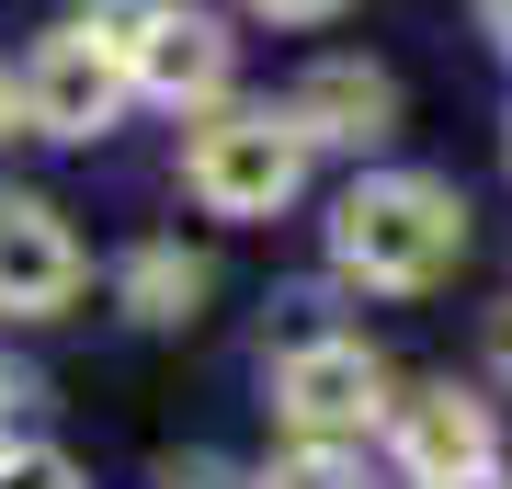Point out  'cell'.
<instances>
[{"instance_id": "obj_1", "label": "cell", "mask_w": 512, "mask_h": 489, "mask_svg": "<svg viewBox=\"0 0 512 489\" xmlns=\"http://www.w3.org/2000/svg\"><path fill=\"white\" fill-rule=\"evenodd\" d=\"M330 251H342V273L410 296V285H433V273H456L467 205H456V182H433V171H376V182H353V194H342Z\"/></svg>"}, {"instance_id": "obj_2", "label": "cell", "mask_w": 512, "mask_h": 489, "mask_svg": "<svg viewBox=\"0 0 512 489\" xmlns=\"http://www.w3.org/2000/svg\"><path fill=\"white\" fill-rule=\"evenodd\" d=\"M183 182L217 205V217H274L296 182H308V137H296V114H274V103L205 114L194 148H183Z\"/></svg>"}, {"instance_id": "obj_3", "label": "cell", "mask_w": 512, "mask_h": 489, "mask_svg": "<svg viewBox=\"0 0 512 489\" xmlns=\"http://www.w3.org/2000/svg\"><path fill=\"white\" fill-rule=\"evenodd\" d=\"M274 410H285L308 444H353V433L387 410V364H376L365 342H308V353L274 364Z\"/></svg>"}, {"instance_id": "obj_4", "label": "cell", "mask_w": 512, "mask_h": 489, "mask_svg": "<svg viewBox=\"0 0 512 489\" xmlns=\"http://www.w3.org/2000/svg\"><path fill=\"white\" fill-rule=\"evenodd\" d=\"M126 91H137V80H126V57H114V46H92V35L69 23V35H46V46H35V69H23V91H12V103L35 114L46 137H103Z\"/></svg>"}, {"instance_id": "obj_5", "label": "cell", "mask_w": 512, "mask_h": 489, "mask_svg": "<svg viewBox=\"0 0 512 489\" xmlns=\"http://www.w3.org/2000/svg\"><path fill=\"white\" fill-rule=\"evenodd\" d=\"M80 285V239L46 194H0V319H46Z\"/></svg>"}, {"instance_id": "obj_6", "label": "cell", "mask_w": 512, "mask_h": 489, "mask_svg": "<svg viewBox=\"0 0 512 489\" xmlns=\"http://www.w3.org/2000/svg\"><path fill=\"white\" fill-rule=\"evenodd\" d=\"M296 137L308 148H376L387 114H399V91H387V69H365V57H319L308 80H296Z\"/></svg>"}, {"instance_id": "obj_7", "label": "cell", "mask_w": 512, "mask_h": 489, "mask_svg": "<svg viewBox=\"0 0 512 489\" xmlns=\"http://www.w3.org/2000/svg\"><path fill=\"white\" fill-rule=\"evenodd\" d=\"M399 455H410L421 489L478 478V467H490V410H478L467 387H410V399H399Z\"/></svg>"}, {"instance_id": "obj_8", "label": "cell", "mask_w": 512, "mask_h": 489, "mask_svg": "<svg viewBox=\"0 0 512 489\" xmlns=\"http://www.w3.org/2000/svg\"><path fill=\"white\" fill-rule=\"evenodd\" d=\"M126 80L160 91V103H217V91H228V35H217L205 12H160V23L137 35Z\"/></svg>"}, {"instance_id": "obj_9", "label": "cell", "mask_w": 512, "mask_h": 489, "mask_svg": "<svg viewBox=\"0 0 512 489\" xmlns=\"http://www.w3.org/2000/svg\"><path fill=\"white\" fill-rule=\"evenodd\" d=\"M194 296H205V262H183L171 239L126 262V308H137V319H160V330H171V319H194Z\"/></svg>"}, {"instance_id": "obj_10", "label": "cell", "mask_w": 512, "mask_h": 489, "mask_svg": "<svg viewBox=\"0 0 512 489\" xmlns=\"http://www.w3.org/2000/svg\"><path fill=\"white\" fill-rule=\"evenodd\" d=\"M274 489H365V478L342 467V444H308V455H285V467H274Z\"/></svg>"}, {"instance_id": "obj_11", "label": "cell", "mask_w": 512, "mask_h": 489, "mask_svg": "<svg viewBox=\"0 0 512 489\" xmlns=\"http://www.w3.org/2000/svg\"><path fill=\"white\" fill-rule=\"evenodd\" d=\"M0 489H80L69 455H0Z\"/></svg>"}, {"instance_id": "obj_12", "label": "cell", "mask_w": 512, "mask_h": 489, "mask_svg": "<svg viewBox=\"0 0 512 489\" xmlns=\"http://www.w3.org/2000/svg\"><path fill=\"white\" fill-rule=\"evenodd\" d=\"M251 12H274V23H330L342 0H251Z\"/></svg>"}, {"instance_id": "obj_13", "label": "cell", "mask_w": 512, "mask_h": 489, "mask_svg": "<svg viewBox=\"0 0 512 489\" xmlns=\"http://www.w3.org/2000/svg\"><path fill=\"white\" fill-rule=\"evenodd\" d=\"M490 364H501V376H512V308L490 319Z\"/></svg>"}, {"instance_id": "obj_14", "label": "cell", "mask_w": 512, "mask_h": 489, "mask_svg": "<svg viewBox=\"0 0 512 489\" xmlns=\"http://www.w3.org/2000/svg\"><path fill=\"white\" fill-rule=\"evenodd\" d=\"M478 23H490V35H501V46H512V0H478Z\"/></svg>"}, {"instance_id": "obj_15", "label": "cell", "mask_w": 512, "mask_h": 489, "mask_svg": "<svg viewBox=\"0 0 512 489\" xmlns=\"http://www.w3.org/2000/svg\"><path fill=\"white\" fill-rule=\"evenodd\" d=\"M444 489H501V467H478V478H444Z\"/></svg>"}, {"instance_id": "obj_16", "label": "cell", "mask_w": 512, "mask_h": 489, "mask_svg": "<svg viewBox=\"0 0 512 489\" xmlns=\"http://www.w3.org/2000/svg\"><path fill=\"white\" fill-rule=\"evenodd\" d=\"M0 126H12V80H0Z\"/></svg>"}]
</instances>
